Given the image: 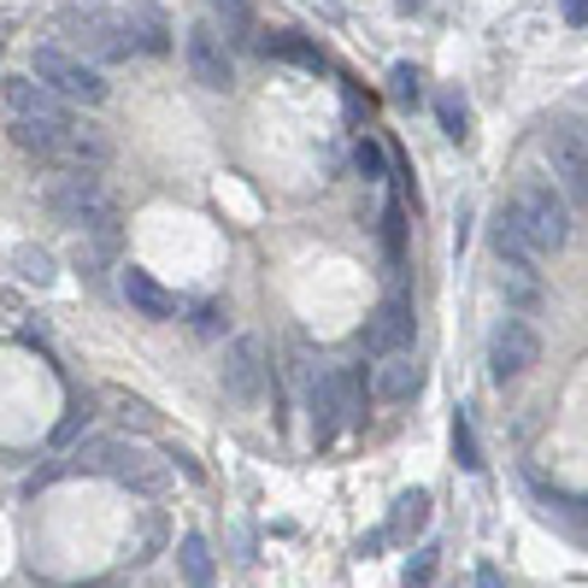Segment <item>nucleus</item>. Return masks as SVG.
Instances as JSON below:
<instances>
[{
	"label": "nucleus",
	"instance_id": "bb28decb",
	"mask_svg": "<svg viewBox=\"0 0 588 588\" xmlns=\"http://www.w3.org/2000/svg\"><path fill=\"white\" fill-rule=\"evenodd\" d=\"M453 460H460V471H483V447H477V430H471L465 412L453 419Z\"/></svg>",
	"mask_w": 588,
	"mask_h": 588
},
{
	"label": "nucleus",
	"instance_id": "c85d7f7f",
	"mask_svg": "<svg viewBox=\"0 0 588 588\" xmlns=\"http://www.w3.org/2000/svg\"><path fill=\"white\" fill-rule=\"evenodd\" d=\"M383 248H389V259L401 265V254H406V206L401 200H389V218H383Z\"/></svg>",
	"mask_w": 588,
	"mask_h": 588
},
{
	"label": "nucleus",
	"instance_id": "dca6fc26",
	"mask_svg": "<svg viewBox=\"0 0 588 588\" xmlns=\"http://www.w3.org/2000/svg\"><path fill=\"white\" fill-rule=\"evenodd\" d=\"M488 248H495L501 265H529V271H541V254L529 248V236L512 224L506 206H495V218H488Z\"/></svg>",
	"mask_w": 588,
	"mask_h": 588
},
{
	"label": "nucleus",
	"instance_id": "72a5a7b5",
	"mask_svg": "<svg viewBox=\"0 0 588 588\" xmlns=\"http://www.w3.org/2000/svg\"><path fill=\"white\" fill-rule=\"evenodd\" d=\"M341 101H348V118H353V124L371 112V101H365V94H359V89H348V94H341Z\"/></svg>",
	"mask_w": 588,
	"mask_h": 588
},
{
	"label": "nucleus",
	"instance_id": "7ed1b4c3",
	"mask_svg": "<svg viewBox=\"0 0 588 588\" xmlns=\"http://www.w3.org/2000/svg\"><path fill=\"white\" fill-rule=\"evenodd\" d=\"M30 78L35 83H48L60 101H71V106H101L106 101V78H101V65H89L83 53H71V48H60V42H42L30 53Z\"/></svg>",
	"mask_w": 588,
	"mask_h": 588
},
{
	"label": "nucleus",
	"instance_id": "6e6552de",
	"mask_svg": "<svg viewBox=\"0 0 588 588\" xmlns=\"http://www.w3.org/2000/svg\"><path fill=\"white\" fill-rule=\"evenodd\" d=\"M0 94H7V112L12 118H42L53 130H71L78 124V112H71V101H60L48 83H35V78H7L0 83Z\"/></svg>",
	"mask_w": 588,
	"mask_h": 588
},
{
	"label": "nucleus",
	"instance_id": "2f4dec72",
	"mask_svg": "<svg viewBox=\"0 0 588 588\" xmlns=\"http://www.w3.org/2000/svg\"><path fill=\"white\" fill-rule=\"evenodd\" d=\"M435 577V547H419V559L406 565V588H430Z\"/></svg>",
	"mask_w": 588,
	"mask_h": 588
},
{
	"label": "nucleus",
	"instance_id": "9d476101",
	"mask_svg": "<svg viewBox=\"0 0 588 588\" xmlns=\"http://www.w3.org/2000/svg\"><path fill=\"white\" fill-rule=\"evenodd\" d=\"M359 341H365V353H371V359L412 348V300H406V295H389L383 307L365 318V336H359Z\"/></svg>",
	"mask_w": 588,
	"mask_h": 588
},
{
	"label": "nucleus",
	"instance_id": "c756f323",
	"mask_svg": "<svg viewBox=\"0 0 588 588\" xmlns=\"http://www.w3.org/2000/svg\"><path fill=\"white\" fill-rule=\"evenodd\" d=\"M83 424H89V406H83V401H71V406H65V419H60V430H53V447H71Z\"/></svg>",
	"mask_w": 588,
	"mask_h": 588
},
{
	"label": "nucleus",
	"instance_id": "c9c22d12",
	"mask_svg": "<svg viewBox=\"0 0 588 588\" xmlns=\"http://www.w3.org/2000/svg\"><path fill=\"white\" fill-rule=\"evenodd\" d=\"M477 588H506V582H501L495 565H477Z\"/></svg>",
	"mask_w": 588,
	"mask_h": 588
},
{
	"label": "nucleus",
	"instance_id": "6ab92c4d",
	"mask_svg": "<svg viewBox=\"0 0 588 588\" xmlns=\"http://www.w3.org/2000/svg\"><path fill=\"white\" fill-rule=\"evenodd\" d=\"M424 524H430V495H424V488H406V495L394 501V512H389V529H383V536H401V541H412Z\"/></svg>",
	"mask_w": 588,
	"mask_h": 588
},
{
	"label": "nucleus",
	"instance_id": "412c9836",
	"mask_svg": "<svg viewBox=\"0 0 588 588\" xmlns=\"http://www.w3.org/2000/svg\"><path fill=\"white\" fill-rule=\"evenodd\" d=\"M501 295L518 312H536L541 307V271H529V265H501Z\"/></svg>",
	"mask_w": 588,
	"mask_h": 588
},
{
	"label": "nucleus",
	"instance_id": "393cba45",
	"mask_svg": "<svg viewBox=\"0 0 588 588\" xmlns=\"http://www.w3.org/2000/svg\"><path fill=\"white\" fill-rule=\"evenodd\" d=\"M353 165H359V177H365V183H383V177H389L383 142H376V136H359V142H353Z\"/></svg>",
	"mask_w": 588,
	"mask_h": 588
},
{
	"label": "nucleus",
	"instance_id": "f8f14e48",
	"mask_svg": "<svg viewBox=\"0 0 588 588\" xmlns=\"http://www.w3.org/2000/svg\"><path fill=\"white\" fill-rule=\"evenodd\" d=\"M118 18H124V35H130V48H136V53H147V60L171 53V18L159 12V0H130Z\"/></svg>",
	"mask_w": 588,
	"mask_h": 588
},
{
	"label": "nucleus",
	"instance_id": "423d86ee",
	"mask_svg": "<svg viewBox=\"0 0 588 588\" xmlns=\"http://www.w3.org/2000/svg\"><path fill=\"white\" fill-rule=\"evenodd\" d=\"M265 383H271V365H265V341L259 336H236L230 353H224V394L236 406H259Z\"/></svg>",
	"mask_w": 588,
	"mask_h": 588
},
{
	"label": "nucleus",
	"instance_id": "473e14b6",
	"mask_svg": "<svg viewBox=\"0 0 588 588\" xmlns=\"http://www.w3.org/2000/svg\"><path fill=\"white\" fill-rule=\"evenodd\" d=\"M118 419H124V424H136V430H154V412H147L142 401H118Z\"/></svg>",
	"mask_w": 588,
	"mask_h": 588
},
{
	"label": "nucleus",
	"instance_id": "f704fd0d",
	"mask_svg": "<svg viewBox=\"0 0 588 588\" xmlns=\"http://www.w3.org/2000/svg\"><path fill=\"white\" fill-rule=\"evenodd\" d=\"M559 12L571 18V24H588V0H559Z\"/></svg>",
	"mask_w": 588,
	"mask_h": 588
},
{
	"label": "nucleus",
	"instance_id": "a211bd4d",
	"mask_svg": "<svg viewBox=\"0 0 588 588\" xmlns=\"http://www.w3.org/2000/svg\"><path fill=\"white\" fill-rule=\"evenodd\" d=\"M177 577L188 588H213L218 582V559H213V547H206V536H183L177 541Z\"/></svg>",
	"mask_w": 588,
	"mask_h": 588
},
{
	"label": "nucleus",
	"instance_id": "cd10ccee",
	"mask_svg": "<svg viewBox=\"0 0 588 588\" xmlns=\"http://www.w3.org/2000/svg\"><path fill=\"white\" fill-rule=\"evenodd\" d=\"M18 277L35 282V289H48V282L60 277V271H53V259H48L42 248H18Z\"/></svg>",
	"mask_w": 588,
	"mask_h": 588
},
{
	"label": "nucleus",
	"instance_id": "2eb2a0df",
	"mask_svg": "<svg viewBox=\"0 0 588 588\" xmlns=\"http://www.w3.org/2000/svg\"><path fill=\"white\" fill-rule=\"evenodd\" d=\"M419 383H424V371H419V359H412L406 348L376 359V376H371L376 401H412V394H419Z\"/></svg>",
	"mask_w": 588,
	"mask_h": 588
},
{
	"label": "nucleus",
	"instance_id": "20e7f679",
	"mask_svg": "<svg viewBox=\"0 0 588 588\" xmlns=\"http://www.w3.org/2000/svg\"><path fill=\"white\" fill-rule=\"evenodd\" d=\"M541 154L547 165H554V188L571 206H588V130L577 124H554L547 130V142H541Z\"/></svg>",
	"mask_w": 588,
	"mask_h": 588
},
{
	"label": "nucleus",
	"instance_id": "4c0bfd02",
	"mask_svg": "<svg viewBox=\"0 0 588 588\" xmlns=\"http://www.w3.org/2000/svg\"><path fill=\"white\" fill-rule=\"evenodd\" d=\"M83 588H101V582H83Z\"/></svg>",
	"mask_w": 588,
	"mask_h": 588
},
{
	"label": "nucleus",
	"instance_id": "aec40b11",
	"mask_svg": "<svg viewBox=\"0 0 588 588\" xmlns=\"http://www.w3.org/2000/svg\"><path fill=\"white\" fill-rule=\"evenodd\" d=\"M213 7V30L224 35V42H254V7L248 0H206Z\"/></svg>",
	"mask_w": 588,
	"mask_h": 588
},
{
	"label": "nucleus",
	"instance_id": "a878e982",
	"mask_svg": "<svg viewBox=\"0 0 588 588\" xmlns=\"http://www.w3.org/2000/svg\"><path fill=\"white\" fill-rule=\"evenodd\" d=\"M112 435H89V442L71 453V471H94V477H106V465H112Z\"/></svg>",
	"mask_w": 588,
	"mask_h": 588
},
{
	"label": "nucleus",
	"instance_id": "f03ea898",
	"mask_svg": "<svg viewBox=\"0 0 588 588\" xmlns=\"http://www.w3.org/2000/svg\"><path fill=\"white\" fill-rule=\"evenodd\" d=\"M501 206L512 213V224H518V230L529 236V248H536L541 259L559 254L565 241H571V200H565L559 188H554V177H524Z\"/></svg>",
	"mask_w": 588,
	"mask_h": 588
},
{
	"label": "nucleus",
	"instance_id": "f257e3e1",
	"mask_svg": "<svg viewBox=\"0 0 588 588\" xmlns=\"http://www.w3.org/2000/svg\"><path fill=\"white\" fill-rule=\"evenodd\" d=\"M42 200H48V213L60 224H71L78 236H118V195H112L89 165H65L60 177H48Z\"/></svg>",
	"mask_w": 588,
	"mask_h": 588
},
{
	"label": "nucleus",
	"instance_id": "0eeeda50",
	"mask_svg": "<svg viewBox=\"0 0 588 588\" xmlns=\"http://www.w3.org/2000/svg\"><path fill=\"white\" fill-rule=\"evenodd\" d=\"M541 359V336L524 324V318H506V324L488 336V376L506 389L518 383V376H529V365Z\"/></svg>",
	"mask_w": 588,
	"mask_h": 588
},
{
	"label": "nucleus",
	"instance_id": "4be33fe9",
	"mask_svg": "<svg viewBox=\"0 0 588 588\" xmlns=\"http://www.w3.org/2000/svg\"><path fill=\"white\" fill-rule=\"evenodd\" d=\"M265 53H277V60H289V65H307V71H324V48H312L307 35H295V30H277L271 42H265Z\"/></svg>",
	"mask_w": 588,
	"mask_h": 588
},
{
	"label": "nucleus",
	"instance_id": "1a4fd4ad",
	"mask_svg": "<svg viewBox=\"0 0 588 588\" xmlns=\"http://www.w3.org/2000/svg\"><path fill=\"white\" fill-rule=\"evenodd\" d=\"M71 24V42L78 48H89L94 60H130V35H124V18L118 12H101V7H89V12H71L65 18Z\"/></svg>",
	"mask_w": 588,
	"mask_h": 588
},
{
	"label": "nucleus",
	"instance_id": "9b49d317",
	"mask_svg": "<svg viewBox=\"0 0 588 588\" xmlns=\"http://www.w3.org/2000/svg\"><path fill=\"white\" fill-rule=\"evenodd\" d=\"M118 289H124V300H130V312L147 318V324L177 318V295H171L154 271H142V265H124V271H118Z\"/></svg>",
	"mask_w": 588,
	"mask_h": 588
},
{
	"label": "nucleus",
	"instance_id": "7c9ffc66",
	"mask_svg": "<svg viewBox=\"0 0 588 588\" xmlns=\"http://www.w3.org/2000/svg\"><path fill=\"white\" fill-rule=\"evenodd\" d=\"M394 101H401V106H419V71H412V65H394Z\"/></svg>",
	"mask_w": 588,
	"mask_h": 588
},
{
	"label": "nucleus",
	"instance_id": "f3484780",
	"mask_svg": "<svg viewBox=\"0 0 588 588\" xmlns=\"http://www.w3.org/2000/svg\"><path fill=\"white\" fill-rule=\"evenodd\" d=\"M60 159H65V165H89V171H101V165L112 159V142H106L94 124L78 118V124L65 130V142H60Z\"/></svg>",
	"mask_w": 588,
	"mask_h": 588
},
{
	"label": "nucleus",
	"instance_id": "b1692460",
	"mask_svg": "<svg viewBox=\"0 0 588 588\" xmlns=\"http://www.w3.org/2000/svg\"><path fill=\"white\" fill-rule=\"evenodd\" d=\"M112 254H118V236H78V254H71V265H78L83 277H101Z\"/></svg>",
	"mask_w": 588,
	"mask_h": 588
},
{
	"label": "nucleus",
	"instance_id": "39448f33",
	"mask_svg": "<svg viewBox=\"0 0 588 588\" xmlns=\"http://www.w3.org/2000/svg\"><path fill=\"white\" fill-rule=\"evenodd\" d=\"M183 65H188V78H195L200 89H213V94H224V89H236V60H230V42L213 30V18L206 24H195L183 35Z\"/></svg>",
	"mask_w": 588,
	"mask_h": 588
},
{
	"label": "nucleus",
	"instance_id": "e433bc0d",
	"mask_svg": "<svg viewBox=\"0 0 588 588\" xmlns=\"http://www.w3.org/2000/svg\"><path fill=\"white\" fill-rule=\"evenodd\" d=\"M401 7H419V0H401Z\"/></svg>",
	"mask_w": 588,
	"mask_h": 588
},
{
	"label": "nucleus",
	"instance_id": "4468645a",
	"mask_svg": "<svg viewBox=\"0 0 588 588\" xmlns=\"http://www.w3.org/2000/svg\"><path fill=\"white\" fill-rule=\"evenodd\" d=\"M307 412H312V442L318 447H330L341 430H348V419H341V401H336V376L330 371H318L312 383H307Z\"/></svg>",
	"mask_w": 588,
	"mask_h": 588
},
{
	"label": "nucleus",
	"instance_id": "5701e85b",
	"mask_svg": "<svg viewBox=\"0 0 588 588\" xmlns=\"http://www.w3.org/2000/svg\"><path fill=\"white\" fill-rule=\"evenodd\" d=\"M435 118H442V136L447 142H471V106L460 89H442L435 94Z\"/></svg>",
	"mask_w": 588,
	"mask_h": 588
},
{
	"label": "nucleus",
	"instance_id": "ddd939ff",
	"mask_svg": "<svg viewBox=\"0 0 588 588\" xmlns=\"http://www.w3.org/2000/svg\"><path fill=\"white\" fill-rule=\"evenodd\" d=\"M106 477L124 483V488H136V495H159V488H165V465L154 460V453H142L136 442H118V447H112Z\"/></svg>",
	"mask_w": 588,
	"mask_h": 588
}]
</instances>
